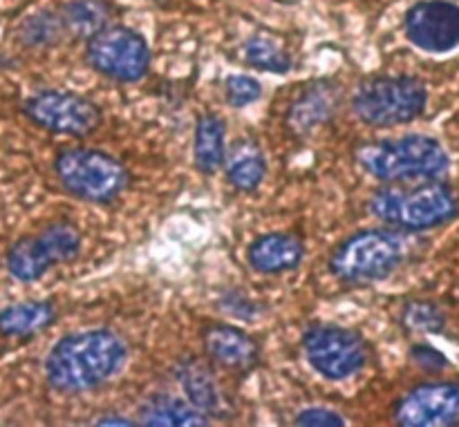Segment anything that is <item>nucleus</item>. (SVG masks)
Listing matches in <instances>:
<instances>
[{
  "label": "nucleus",
  "instance_id": "12",
  "mask_svg": "<svg viewBox=\"0 0 459 427\" xmlns=\"http://www.w3.org/2000/svg\"><path fill=\"white\" fill-rule=\"evenodd\" d=\"M394 419L403 427H444L459 423V385L433 383L411 389L397 403Z\"/></svg>",
  "mask_w": 459,
  "mask_h": 427
},
{
  "label": "nucleus",
  "instance_id": "11",
  "mask_svg": "<svg viewBox=\"0 0 459 427\" xmlns=\"http://www.w3.org/2000/svg\"><path fill=\"white\" fill-rule=\"evenodd\" d=\"M406 36L424 52L444 54L459 47V4L446 0L417 3L406 13Z\"/></svg>",
  "mask_w": 459,
  "mask_h": 427
},
{
  "label": "nucleus",
  "instance_id": "13",
  "mask_svg": "<svg viewBox=\"0 0 459 427\" xmlns=\"http://www.w3.org/2000/svg\"><path fill=\"white\" fill-rule=\"evenodd\" d=\"M204 352L215 365L231 371H251L260 361V349L251 336L229 325H211L202 334Z\"/></svg>",
  "mask_w": 459,
  "mask_h": 427
},
{
  "label": "nucleus",
  "instance_id": "9",
  "mask_svg": "<svg viewBox=\"0 0 459 427\" xmlns=\"http://www.w3.org/2000/svg\"><path fill=\"white\" fill-rule=\"evenodd\" d=\"M22 115L39 128L54 134L85 137L101 124V110L74 92L43 90L22 103Z\"/></svg>",
  "mask_w": 459,
  "mask_h": 427
},
{
  "label": "nucleus",
  "instance_id": "18",
  "mask_svg": "<svg viewBox=\"0 0 459 427\" xmlns=\"http://www.w3.org/2000/svg\"><path fill=\"white\" fill-rule=\"evenodd\" d=\"M193 159L200 173L213 175L224 164V124L215 115H206L197 121Z\"/></svg>",
  "mask_w": 459,
  "mask_h": 427
},
{
  "label": "nucleus",
  "instance_id": "26",
  "mask_svg": "<svg viewBox=\"0 0 459 427\" xmlns=\"http://www.w3.org/2000/svg\"><path fill=\"white\" fill-rule=\"evenodd\" d=\"M411 354H412V361L429 371H439L448 365L446 356L439 354L437 349L429 347V345H417V347H412Z\"/></svg>",
  "mask_w": 459,
  "mask_h": 427
},
{
  "label": "nucleus",
  "instance_id": "23",
  "mask_svg": "<svg viewBox=\"0 0 459 427\" xmlns=\"http://www.w3.org/2000/svg\"><path fill=\"white\" fill-rule=\"evenodd\" d=\"M402 322L412 331H429V334H437L444 329V316L433 303L426 300H415L403 307Z\"/></svg>",
  "mask_w": 459,
  "mask_h": 427
},
{
  "label": "nucleus",
  "instance_id": "2",
  "mask_svg": "<svg viewBox=\"0 0 459 427\" xmlns=\"http://www.w3.org/2000/svg\"><path fill=\"white\" fill-rule=\"evenodd\" d=\"M354 157L366 173L384 182L433 179L448 168V155L444 148L435 139L421 134L363 143Z\"/></svg>",
  "mask_w": 459,
  "mask_h": 427
},
{
  "label": "nucleus",
  "instance_id": "27",
  "mask_svg": "<svg viewBox=\"0 0 459 427\" xmlns=\"http://www.w3.org/2000/svg\"><path fill=\"white\" fill-rule=\"evenodd\" d=\"M296 425H332V427H339L345 425V421L341 419L339 414L330 410H321V407H314V410H305L300 412L299 419H296Z\"/></svg>",
  "mask_w": 459,
  "mask_h": 427
},
{
  "label": "nucleus",
  "instance_id": "3",
  "mask_svg": "<svg viewBox=\"0 0 459 427\" xmlns=\"http://www.w3.org/2000/svg\"><path fill=\"white\" fill-rule=\"evenodd\" d=\"M370 210L381 222L406 231H426L448 222L457 213V197L446 184L429 182L412 188H384L370 200Z\"/></svg>",
  "mask_w": 459,
  "mask_h": 427
},
{
  "label": "nucleus",
  "instance_id": "5",
  "mask_svg": "<svg viewBox=\"0 0 459 427\" xmlns=\"http://www.w3.org/2000/svg\"><path fill=\"white\" fill-rule=\"evenodd\" d=\"M54 173L70 195L97 204L115 200L130 182L128 170L115 157L83 148L58 152Z\"/></svg>",
  "mask_w": 459,
  "mask_h": 427
},
{
  "label": "nucleus",
  "instance_id": "15",
  "mask_svg": "<svg viewBox=\"0 0 459 427\" xmlns=\"http://www.w3.org/2000/svg\"><path fill=\"white\" fill-rule=\"evenodd\" d=\"M56 318V309L49 300L9 304L0 309V336L3 338H30L48 329Z\"/></svg>",
  "mask_w": 459,
  "mask_h": 427
},
{
  "label": "nucleus",
  "instance_id": "1",
  "mask_svg": "<svg viewBox=\"0 0 459 427\" xmlns=\"http://www.w3.org/2000/svg\"><path fill=\"white\" fill-rule=\"evenodd\" d=\"M126 361V347L112 331L94 329L58 340L45 358V380L63 394L94 389Z\"/></svg>",
  "mask_w": 459,
  "mask_h": 427
},
{
  "label": "nucleus",
  "instance_id": "25",
  "mask_svg": "<svg viewBox=\"0 0 459 427\" xmlns=\"http://www.w3.org/2000/svg\"><path fill=\"white\" fill-rule=\"evenodd\" d=\"M260 92H263V88L251 76H231L224 83V97H227V103H231L233 107H245L249 103L258 101Z\"/></svg>",
  "mask_w": 459,
  "mask_h": 427
},
{
  "label": "nucleus",
  "instance_id": "8",
  "mask_svg": "<svg viewBox=\"0 0 459 427\" xmlns=\"http://www.w3.org/2000/svg\"><path fill=\"white\" fill-rule=\"evenodd\" d=\"M85 58L108 79L133 83L148 72L151 52L137 31L128 27H106L88 40Z\"/></svg>",
  "mask_w": 459,
  "mask_h": 427
},
{
  "label": "nucleus",
  "instance_id": "10",
  "mask_svg": "<svg viewBox=\"0 0 459 427\" xmlns=\"http://www.w3.org/2000/svg\"><path fill=\"white\" fill-rule=\"evenodd\" d=\"M303 349L309 365L330 380L348 379L366 363L361 338L343 327H312L303 336Z\"/></svg>",
  "mask_w": 459,
  "mask_h": 427
},
{
  "label": "nucleus",
  "instance_id": "14",
  "mask_svg": "<svg viewBox=\"0 0 459 427\" xmlns=\"http://www.w3.org/2000/svg\"><path fill=\"white\" fill-rule=\"evenodd\" d=\"M303 242L285 233L263 235L249 246V264L260 273H282L299 267L303 260Z\"/></svg>",
  "mask_w": 459,
  "mask_h": 427
},
{
  "label": "nucleus",
  "instance_id": "17",
  "mask_svg": "<svg viewBox=\"0 0 459 427\" xmlns=\"http://www.w3.org/2000/svg\"><path fill=\"white\" fill-rule=\"evenodd\" d=\"M142 423L151 427H202L209 425L204 412L197 410L195 406L179 401L173 397H152L139 410Z\"/></svg>",
  "mask_w": 459,
  "mask_h": 427
},
{
  "label": "nucleus",
  "instance_id": "4",
  "mask_svg": "<svg viewBox=\"0 0 459 427\" xmlns=\"http://www.w3.org/2000/svg\"><path fill=\"white\" fill-rule=\"evenodd\" d=\"M426 88L412 76H375L359 85L352 110L368 125H399L424 112Z\"/></svg>",
  "mask_w": 459,
  "mask_h": 427
},
{
  "label": "nucleus",
  "instance_id": "24",
  "mask_svg": "<svg viewBox=\"0 0 459 427\" xmlns=\"http://www.w3.org/2000/svg\"><path fill=\"white\" fill-rule=\"evenodd\" d=\"M247 52V61L251 63L258 70H267V72H281L290 70V58L281 52L273 43L264 38H251L245 47Z\"/></svg>",
  "mask_w": 459,
  "mask_h": 427
},
{
  "label": "nucleus",
  "instance_id": "21",
  "mask_svg": "<svg viewBox=\"0 0 459 427\" xmlns=\"http://www.w3.org/2000/svg\"><path fill=\"white\" fill-rule=\"evenodd\" d=\"M65 34V22H63L61 13L54 12L31 13L18 30V38L27 47H49V45H56Z\"/></svg>",
  "mask_w": 459,
  "mask_h": 427
},
{
  "label": "nucleus",
  "instance_id": "19",
  "mask_svg": "<svg viewBox=\"0 0 459 427\" xmlns=\"http://www.w3.org/2000/svg\"><path fill=\"white\" fill-rule=\"evenodd\" d=\"M332 112H334V90L327 88V83H321L314 90H307L291 106L290 125L296 132H307L316 124H323Z\"/></svg>",
  "mask_w": 459,
  "mask_h": 427
},
{
  "label": "nucleus",
  "instance_id": "16",
  "mask_svg": "<svg viewBox=\"0 0 459 427\" xmlns=\"http://www.w3.org/2000/svg\"><path fill=\"white\" fill-rule=\"evenodd\" d=\"M178 380L182 389L186 392L188 401L204 414H222L227 403H224L222 392L218 383L211 376L209 367L200 365L195 361H184L178 367Z\"/></svg>",
  "mask_w": 459,
  "mask_h": 427
},
{
  "label": "nucleus",
  "instance_id": "7",
  "mask_svg": "<svg viewBox=\"0 0 459 427\" xmlns=\"http://www.w3.org/2000/svg\"><path fill=\"white\" fill-rule=\"evenodd\" d=\"M81 233L72 224L56 222L45 226L36 235L13 242L4 255V264L13 280L34 282L52 267L70 262L79 255Z\"/></svg>",
  "mask_w": 459,
  "mask_h": 427
},
{
  "label": "nucleus",
  "instance_id": "6",
  "mask_svg": "<svg viewBox=\"0 0 459 427\" xmlns=\"http://www.w3.org/2000/svg\"><path fill=\"white\" fill-rule=\"evenodd\" d=\"M403 260V244L394 233L361 231L332 253L330 269L348 282H375L388 278Z\"/></svg>",
  "mask_w": 459,
  "mask_h": 427
},
{
  "label": "nucleus",
  "instance_id": "20",
  "mask_svg": "<svg viewBox=\"0 0 459 427\" xmlns=\"http://www.w3.org/2000/svg\"><path fill=\"white\" fill-rule=\"evenodd\" d=\"M65 31L76 38H92L108 22V4L103 0H72L61 9Z\"/></svg>",
  "mask_w": 459,
  "mask_h": 427
},
{
  "label": "nucleus",
  "instance_id": "22",
  "mask_svg": "<svg viewBox=\"0 0 459 427\" xmlns=\"http://www.w3.org/2000/svg\"><path fill=\"white\" fill-rule=\"evenodd\" d=\"M264 170L267 166H264L263 155L254 146H238L229 157L227 177L240 191H254L263 182Z\"/></svg>",
  "mask_w": 459,
  "mask_h": 427
},
{
  "label": "nucleus",
  "instance_id": "28",
  "mask_svg": "<svg viewBox=\"0 0 459 427\" xmlns=\"http://www.w3.org/2000/svg\"><path fill=\"white\" fill-rule=\"evenodd\" d=\"M99 425H133V421L128 419H101Z\"/></svg>",
  "mask_w": 459,
  "mask_h": 427
}]
</instances>
